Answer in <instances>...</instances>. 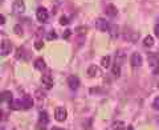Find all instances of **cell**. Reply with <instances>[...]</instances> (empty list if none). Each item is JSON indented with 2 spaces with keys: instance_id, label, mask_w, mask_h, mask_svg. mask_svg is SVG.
Instances as JSON below:
<instances>
[{
  "instance_id": "1",
  "label": "cell",
  "mask_w": 159,
  "mask_h": 130,
  "mask_svg": "<svg viewBox=\"0 0 159 130\" xmlns=\"http://www.w3.org/2000/svg\"><path fill=\"white\" fill-rule=\"evenodd\" d=\"M33 106V100L31 96H24L23 98L16 100L11 104V109L16 110V109H31Z\"/></svg>"
},
{
  "instance_id": "2",
  "label": "cell",
  "mask_w": 159,
  "mask_h": 130,
  "mask_svg": "<svg viewBox=\"0 0 159 130\" xmlns=\"http://www.w3.org/2000/svg\"><path fill=\"white\" fill-rule=\"evenodd\" d=\"M147 61H148V65H150V68L152 69V74H158V73H159V60H158L157 54L148 53Z\"/></svg>"
},
{
  "instance_id": "3",
  "label": "cell",
  "mask_w": 159,
  "mask_h": 130,
  "mask_svg": "<svg viewBox=\"0 0 159 130\" xmlns=\"http://www.w3.org/2000/svg\"><path fill=\"white\" fill-rule=\"evenodd\" d=\"M36 17L40 23H47L48 19H49V13L44 7H39L37 11H36Z\"/></svg>"
},
{
  "instance_id": "4",
  "label": "cell",
  "mask_w": 159,
  "mask_h": 130,
  "mask_svg": "<svg viewBox=\"0 0 159 130\" xmlns=\"http://www.w3.org/2000/svg\"><path fill=\"white\" fill-rule=\"evenodd\" d=\"M54 118L57 119L58 122H62L66 119V109L62 106H58L54 109Z\"/></svg>"
},
{
  "instance_id": "5",
  "label": "cell",
  "mask_w": 159,
  "mask_h": 130,
  "mask_svg": "<svg viewBox=\"0 0 159 130\" xmlns=\"http://www.w3.org/2000/svg\"><path fill=\"white\" fill-rule=\"evenodd\" d=\"M96 28H97V31H99V32H106L109 29V23L106 21V19L98 17L96 20Z\"/></svg>"
},
{
  "instance_id": "6",
  "label": "cell",
  "mask_w": 159,
  "mask_h": 130,
  "mask_svg": "<svg viewBox=\"0 0 159 130\" xmlns=\"http://www.w3.org/2000/svg\"><path fill=\"white\" fill-rule=\"evenodd\" d=\"M12 51V44L8 41V40H3L2 45H0V54L2 56H7Z\"/></svg>"
},
{
  "instance_id": "7",
  "label": "cell",
  "mask_w": 159,
  "mask_h": 130,
  "mask_svg": "<svg viewBox=\"0 0 159 130\" xmlns=\"http://www.w3.org/2000/svg\"><path fill=\"white\" fill-rule=\"evenodd\" d=\"M12 9L15 13H23L25 11V3H24V0H15L12 4Z\"/></svg>"
},
{
  "instance_id": "8",
  "label": "cell",
  "mask_w": 159,
  "mask_h": 130,
  "mask_svg": "<svg viewBox=\"0 0 159 130\" xmlns=\"http://www.w3.org/2000/svg\"><path fill=\"white\" fill-rule=\"evenodd\" d=\"M48 123H49V116H48V113L45 110H41V112H40V117H39V126L44 129Z\"/></svg>"
},
{
  "instance_id": "9",
  "label": "cell",
  "mask_w": 159,
  "mask_h": 130,
  "mask_svg": "<svg viewBox=\"0 0 159 130\" xmlns=\"http://www.w3.org/2000/svg\"><path fill=\"white\" fill-rule=\"evenodd\" d=\"M68 86L72 89V91H76V89H78L80 86V78L77 76H69L68 77Z\"/></svg>"
},
{
  "instance_id": "10",
  "label": "cell",
  "mask_w": 159,
  "mask_h": 130,
  "mask_svg": "<svg viewBox=\"0 0 159 130\" xmlns=\"http://www.w3.org/2000/svg\"><path fill=\"white\" fill-rule=\"evenodd\" d=\"M130 63H131V67H141V65H142V56H141V53L134 52L131 54Z\"/></svg>"
},
{
  "instance_id": "11",
  "label": "cell",
  "mask_w": 159,
  "mask_h": 130,
  "mask_svg": "<svg viewBox=\"0 0 159 130\" xmlns=\"http://www.w3.org/2000/svg\"><path fill=\"white\" fill-rule=\"evenodd\" d=\"M41 82H43L45 89H52L53 88V78L49 76V74H44V76L41 77Z\"/></svg>"
},
{
  "instance_id": "12",
  "label": "cell",
  "mask_w": 159,
  "mask_h": 130,
  "mask_svg": "<svg viewBox=\"0 0 159 130\" xmlns=\"http://www.w3.org/2000/svg\"><path fill=\"white\" fill-rule=\"evenodd\" d=\"M2 102H7L9 106H11V104L13 102V96H12V93L9 92V91H4L2 92Z\"/></svg>"
},
{
  "instance_id": "13",
  "label": "cell",
  "mask_w": 159,
  "mask_h": 130,
  "mask_svg": "<svg viewBox=\"0 0 159 130\" xmlns=\"http://www.w3.org/2000/svg\"><path fill=\"white\" fill-rule=\"evenodd\" d=\"M117 13H118V9L114 4H109V6L106 7V15L107 16L114 17V16H117Z\"/></svg>"
},
{
  "instance_id": "14",
  "label": "cell",
  "mask_w": 159,
  "mask_h": 130,
  "mask_svg": "<svg viewBox=\"0 0 159 130\" xmlns=\"http://www.w3.org/2000/svg\"><path fill=\"white\" fill-rule=\"evenodd\" d=\"M45 61H44V58H37L36 61H34V68L37 69V71H44L45 69Z\"/></svg>"
},
{
  "instance_id": "15",
  "label": "cell",
  "mask_w": 159,
  "mask_h": 130,
  "mask_svg": "<svg viewBox=\"0 0 159 130\" xmlns=\"http://www.w3.org/2000/svg\"><path fill=\"white\" fill-rule=\"evenodd\" d=\"M111 74H114V77H119V74H121V65L117 63L114 64L111 68Z\"/></svg>"
},
{
  "instance_id": "16",
  "label": "cell",
  "mask_w": 159,
  "mask_h": 130,
  "mask_svg": "<svg viewBox=\"0 0 159 130\" xmlns=\"http://www.w3.org/2000/svg\"><path fill=\"white\" fill-rule=\"evenodd\" d=\"M97 72H98V68L96 67V65H90V67L88 68V76H89V77L97 76Z\"/></svg>"
},
{
  "instance_id": "17",
  "label": "cell",
  "mask_w": 159,
  "mask_h": 130,
  "mask_svg": "<svg viewBox=\"0 0 159 130\" xmlns=\"http://www.w3.org/2000/svg\"><path fill=\"white\" fill-rule=\"evenodd\" d=\"M123 126H125V123L122 121H116V122H113L111 129L113 130H123Z\"/></svg>"
},
{
  "instance_id": "18",
  "label": "cell",
  "mask_w": 159,
  "mask_h": 130,
  "mask_svg": "<svg viewBox=\"0 0 159 130\" xmlns=\"http://www.w3.org/2000/svg\"><path fill=\"white\" fill-rule=\"evenodd\" d=\"M143 44H145V47H152L154 45V37L152 36H146L145 40H143Z\"/></svg>"
},
{
  "instance_id": "19",
  "label": "cell",
  "mask_w": 159,
  "mask_h": 130,
  "mask_svg": "<svg viewBox=\"0 0 159 130\" xmlns=\"http://www.w3.org/2000/svg\"><path fill=\"white\" fill-rule=\"evenodd\" d=\"M101 65H102L103 68H109V65H110V57H109V56L102 57V60H101Z\"/></svg>"
},
{
  "instance_id": "20",
  "label": "cell",
  "mask_w": 159,
  "mask_h": 130,
  "mask_svg": "<svg viewBox=\"0 0 159 130\" xmlns=\"http://www.w3.org/2000/svg\"><path fill=\"white\" fill-rule=\"evenodd\" d=\"M47 39H48V40H54V39H57V33L54 32V31L48 32V33H47Z\"/></svg>"
},
{
  "instance_id": "21",
  "label": "cell",
  "mask_w": 159,
  "mask_h": 130,
  "mask_svg": "<svg viewBox=\"0 0 159 130\" xmlns=\"http://www.w3.org/2000/svg\"><path fill=\"white\" fill-rule=\"evenodd\" d=\"M60 23H61L62 26H66V24H69L70 21H69V17L68 16H61V19H60Z\"/></svg>"
},
{
  "instance_id": "22",
  "label": "cell",
  "mask_w": 159,
  "mask_h": 130,
  "mask_svg": "<svg viewBox=\"0 0 159 130\" xmlns=\"http://www.w3.org/2000/svg\"><path fill=\"white\" fill-rule=\"evenodd\" d=\"M13 31H15V33H17V35H23V28L19 26H15V28H13Z\"/></svg>"
},
{
  "instance_id": "23",
  "label": "cell",
  "mask_w": 159,
  "mask_h": 130,
  "mask_svg": "<svg viewBox=\"0 0 159 130\" xmlns=\"http://www.w3.org/2000/svg\"><path fill=\"white\" fill-rule=\"evenodd\" d=\"M152 106H154V109H155V110H158V112H159V97H157L155 100H154Z\"/></svg>"
},
{
  "instance_id": "24",
  "label": "cell",
  "mask_w": 159,
  "mask_h": 130,
  "mask_svg": "<svg viewBox=\"0 0 159 130\" xmlns=\"http://www.w3.org/2000/svg\"><path fill=\"white\" fill-rule=\"evenodd\" d=\"M44 47V43L41 41V40H39V41L34 43V49H41Z\"/></svg>"
},
{
  "instance_id": "25",
  "label": "cell",
  "mask_w": 159,
  "mask_h": 130,
  "mask_svg": "<svg viewBox=\"0 0 159 130\" xmlns=\"http://www.w3.org/2000/svg\"><path fill=\"white\" fill-rule=\"evenodd\" d=\"M77 33H81V35H84V33H86V31H88V28L86 27H78L77 29Z\"/></svg>"
},
{
  "instance_id": "26",
  "label": "cell",
  "mask_w": 159,
  "mask_h": 130,
  "mask_svg": "<svg viewBox=\"0 0 159 130\" xmlns=\"http://www.w3.org/2000/svg\"><path fill=\"white\" fill-rule=\"evenodd\" d=\"M70 33H72V31H70V29H66V31H65V32H64V35H62V37H64V39H68L69 36H70Z\"/></svg>"
},
{
  "instance_id": "27",
  "label": "cell",
  "mask_w": 159,
  "mask_h": 130,
  "mask_svg": "<svg viewBox=\"0 0 159 130\" xmlns=\"http://www.w3.org/2000/svg\"><path fill=\"white\" fill-rule=\"evenodd\" d=\"M154 33H155L157 37H159V24H157V26L154 27Z\"/></svg>"
},
{
  "instance_id": "28",
  "label": "cell",
  "mask_w": 159,
  "mask_h": 130,
  "mask_svg": "<svg viewBox=\"0 0 159 130\" xmlns=\"http://www.w3.org/2000/svg\"><path fill=\"white\" fill-rule=\"evenodd\" d=\"M0 20H2V21H0L2 24H4V23H6V19H4V16H3V15H2V16H0Z\"/></svg>"
},
{
  "instance_id": "29",
  "label": "cell",
  "mask_w": 159,
  "mask_h": 130,
  "mask_svg": "<svg viewBox=\"0 0 159 130\" xmlns=\"http://www.w3.org/2000/svg\"><path fill=\"white\" fill-rule=\"evenodd\" d=\"M126 130H134V129H133V126H127Z\"/></svg>"
},
{
  "instance_id": "30",
  "label": "cell",
  "mask_w": 159,
  "mask_h": 130,
  "mask_svg": "<svg viewBox=\"0 0 159 130\" xmlns=\"http://www.w3.org/2000/svg\"><path fill=\"white\" fill-rule=\"evenodd\" d=\"M53 130H62V129H53Z\"/></svg>"
},
{
  "instance_id": "31",
  "label": "cell",
  "mask_w": 159,
  "mask_h": 130,
  "mask_svg": "<svg viewBox=\"0 0 159 130\" xmlns=\"http://www.w3.org/2000/svg\"><path fill=\"white\" fill-rule=\"evenodd\" d=\"M158 89H159V82H158Z\"/></svg>"
},
{
  "instance_id": "32",
  "label": "cell",
  "mask_w": 159,
  "mask_h": 130,
  "mask_svg": "<svg viewBox=\"0 0 159 130\" xmlns=\"http://www.w3.org/2000/svg\"><path fill=\"white\" fill-rule=\"evenodd\" d=\"M158 122H159V118H158Z\"/></svg>"
}]
</instances>
